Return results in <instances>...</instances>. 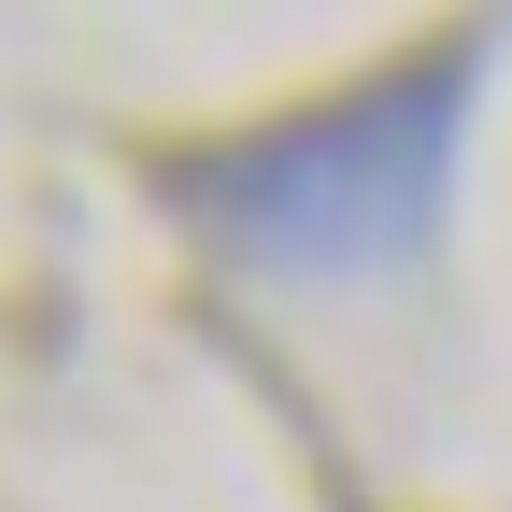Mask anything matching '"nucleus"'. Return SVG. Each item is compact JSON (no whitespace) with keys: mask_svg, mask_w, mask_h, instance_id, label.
Instances as JSON below:
<instances>
[{"mask_svg":"<svg viewBox=\"0 0 512 512\" xmlns=\"http://www.w3.org/2000/svg\"><path fill=\"white\" fill-rule=\"evenodd\" d=\"M456 100H470V72L427 57V72L313 114V128H285V143H256V157H228L214 171V228L242 256H271V271H313V285L413 256L427 200H441V157H456Z\"/></svg>","mask_w":512,"mask_h":512,"instance_id":"nucleus-1","label":"nucleus"}]
</instances>
